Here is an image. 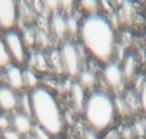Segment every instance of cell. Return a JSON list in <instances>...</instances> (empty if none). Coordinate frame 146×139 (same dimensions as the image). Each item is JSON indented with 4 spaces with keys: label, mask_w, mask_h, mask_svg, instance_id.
<instances>
[{
    "label": "cell",
    "mask_w": 146,
    "mask_h": 139,
    "mask_svg": "<svg viewBox=\"0 0 146 139\" xmlns=\"http://www.w3.org/2000/svg\"><path fill=\"white\" fill-rule=\"evenodd\" d=\"M79 39L83 50L98 62L108 63L115 55L116 37L112 23L103 15H88L80 20Z\"/></svg>",
    "instance_id": "obj_1"
},
{
    "label": "cell",
    "mask_w": 146,
    "mask_h": 139,
    "mask_svg": "<svg viewBox=\"0 0 146 139\" xmlns=\"http://www.w3.org/2000/svg\"><path fill=\"white\" fill-rule=\"evenodd\" d=\"M32 118L36 125L46 129L52 136L59 135L63 129V116L56 96L44 86H37L30 93Z\"/></svg>",
    "instance_id": "obj_2"
},
{
    "label": "cell",
    "mask_w": 146,
    "mask_h": 139,
    "mask_svg": "<svg viewBox=\"0 0 146 139\" xmlns=\"http://www.w3.org/2000/svg\"><path fill=\"white\" fill-rule=\"evenodd\" d=\"M83 113L88 125L93 130H105L115 120V100L109 93L103 90H95L86 98Z\"/></svg>",
    "instance_id": "obj_3"
},
{
    "label": "cell",
    "mask_w": 146,
    "mask_h": 139,
    "mask_svg": "<svg viewBox=\"0 0 146 139\" xmlns=\"http://www.w3.org/2000/svg\"><path fill=\"white\" fill-rule=\"evenodd\" d=\"M59 50L63 65V72L72 78H78L80 70L83 69V47L73 40H64Z\"/></svg>",
    "instance_id": "obj_4"
},
{
    "label": "cell",
    "mask_w": 146,
    "mask_h": 139,
    "mask_svg": "<svg viewBox=\"0 0 146 139\" xmlns=\"http://www.w3.org/2000/svg\"><path fill=\"white\" fill-rule=\"evenodd\" d=\"M2 39L7 47V52L10 53V57H12V62L22 66L23 63L27 62L29 59V53H27V46L23 40V36H22V32L17 30L16 27L13 29H9V30H5L3 35H2Z\"/></svg>",
    "instance_id": "obj_5"
},
{
    "label": "cell",
    "mask_w": 146,
    "mask_h": 139,
    "mask_svg": "<svg viewBox=\"0 0 146 139\" xmlns=\"http://www.w3.org/2000/svg\"><path fill=\"white\" fill-rule=\"evenodd\" d=\"M19 19V2L17 0H0V27L5 30L13 29Z\"/></svg>",
    "instance_id": "obj_6"
},
{
    "label": "cell",
    "mask_w": 146,
    "mask_h": 139,
    "mask_svg": "<svg viewBox=\"0 0 146 139\" xmlns=\"http://www.w3.org/2000/svg\"><path fill=\"white\" fill-rule=\"evenodd\" d=\"M102 76H103L105 83L108 86L113 88V89L120 88L122 83H123V79H125L122 67L117 63L112 62V60L108 62V63H105V66L102 69Z\"/></svg>",
    "instance_id": "obj_7"
},
{
    "label": "cell",
    "mask_w": 146,
    "mask_h": 139,
    "mask_svg": "<svg viewBox=\"0 0 146 139\" xmlns=\"http://www.w3.org/2000/svg\"><path fill=\"white\" fill-rule=\"evenodd\" d=\"M3 80L13 90L23 89L25 82H23V69H22V66H19L16 63H10L7 67H5L3 69Z\"/></svg>",
    "instance_id": "obj_8"
},
{
    "label": "cell",
    "mask_w": 146,
    "mask_h": 139,
    "mask_svg": "<svg viewBox=\"0 0 146 139\" xmlns=\"http://www.w3.org/2000/svg\"><path fill=\"white\" fill-rule=\"evenodd\" d=\"M49 30L56 39L64 40L67 37V17H66V15L62 13L60 10L52 13L50 20H49Z\"/></svg>",
    "instance_id": "obj_9"
},
{
    "label": "cell",
    "mask_w": 146,
    "mask_h": 139,
    "mask_svg": "<svg viewBox=\"0 0 146 139\" xmlns=\"http://www.w3.org/2000/svg\"><path fill=\"white\" fill-rule=\"evenodd\" d=\"M19 96L16 90L9 88L7 85H0V109L5 112H13L17 108Z\"/></svg>",
    "instance_id": "obj_10"
},
{
    "label": "cell",
    "mask_w": 146,
    "mask_h": 139,
    "mask_svg": "<svg viewBox=\"0 0 146 139\" xmlns=\"http://www.w3.org/2000/svg\"><path fill=\"white\" fill-rule=\"evenodd\" d=\"M12 128L20 133L22 136H27L32 133V129H33V120H32V116L29 115H25L22 112H15L12 115Z\"/></svg>",
    "instance_id": "obj_11"
},
{
    "label": "cell",
    "mask_w": 146,
    "mask_h": 139,
    "mask_svg": "<svg viewBox=\"0 0 146 139\" xmlns=\"http://www.w3.org/2000/svg\"><path fill=\"white\" fill-rule=\"evenodd\" d=\"M70 95H72V100L73 105L78 110H83L85 103H86V96H85V88L79 83V82H73L70 86Z\"/></svg>",
    "instance_id": "obj_12"
},
{
    "label": "cell",
    "mask_w": 146,
    "mask_h": 139,
    "mask_svg": "<svg viewBox=\"0 0 146 139\" xmlns=\"http://www.w3.org/2000/svg\"><path fill=\"white\" fill-rule=\"evenodd\" d=\"M78 79H79L78 82L85 89H90L96 83V73L92 70V69H89V67H83L80 70V73H79V76H78Z\"/></svg>",
    "instance_id": "obj_13"
},
{
    "label": "cell",
    "mask_w": 146,
    "mask_h": 139,
    "mask_svg": "<svg viewBox=\"0 0 146 139\" xmlns=\"http://www.w3.org/2000/svg\"><path fill=\"white\" fill-rule=\"evenodd\" d=\"M67 17V37H73V36H78L79 35V27H80V20L82 17L78 16L75 12L66 15Z\"/></svg>",
    "instance_id": "obj_14"
},
{
    "label": "cell",
    "mask_w": 146,
    "mask_h": 139,
    "mask_svg": "<svg viewBox=\"0 0 146 139\" xmlns=\"http://www.w3.org/2000/svg\"><path fill=\"white\" fill-rule=\"evenodd\" d=\"M23 82H25V88H30V89H36L39 86V76L37 72L33 70L30 67L23 69Z\"/></svg>",
    "instance_id": "obj_15"
},
{
    "label": "cell",
    "mask_w": 146,
    "mask_h": 139,
    "mask_svg": "<svg viewBox=\"0 0 146 139\" xmlns=\"http://www.w3.org/2000/svg\"><path fill=\"white\" fill-rule=\"evenodd\" d=\"M79 3V10H82L85 13V16L88 15H96L100 2L99 0H78Z\"/></svg>",
    "instance_id": "obj_16"
},
{
    "label": "cell",
    "mask_w": 146,
    "mask_h": 139,
    "mask_svg": "<svg viewBox=\"0 0 146 139\" xmlns=\"http://www.w3.org/2000/svg\"><path fill=\"white\" fill-rule=\"evenodd\" d=\"M17 108H20L19 112L32 116V100H30V93H23L19 96Z\"/></svg>",
    "instance_id": "obj_17"
},
{
    "label": "cell",
    "mask_w": 146,
    "mask_h": 139,
    "mask_svg": "<svg viewBox=\"0 0 146 139\" xmlns=\"http://www.w3.org/2000/svg\"><path fill=\"white\" fill-rule=\"evenodd\" d=\"M12 62V57H10V53L7 52V47L3 42V39L0 37V69H5Z\"/></svg>",
    "instance_id": "obj_18"
},
{
    "label": "cell",
    "mask_w": 146,
    "mask_h": 139,
    "mask_svg": "<svg viewBox=\"0 0 146 139\" xmlns=\"http://www.w3.org/2000/svg\"><path fill=\"white\" fill-rule=\"evenodd\" d=\"M76 0H59V10L64 15H70L75 12Z\"/></svg>",
    "instance_id": "obj_19"
},
{
    "label": "cell",
    "mask_w": 146,
    "mask_h": 139,
    "mask_svg": "<svg viewBox=\"0 0 146 139\" xmlns=\"http://www.w3.org/2000/svg\"><path fill=\"white\" fill-rule=\"evenodd\" d=\"M135 67H136V62H135V57L133 56H129L126 60H125V66H123V76L125 78H130L135 72Z\"/></svg>",
    "instance_id": "obj_20"
},
{
    "label": "cell",
    "mask_w": 146,
    "mask_h": 139,
    "mask_svg": "<svg viewBox=\"0 0 146 139\" xmlns=\"http://www.w3.org/2000/svg\"><path fill=\"white\" fill-rule=\"evenodd\" d=\"M30 135L33 138H36V139H52V135L46 129H43L42 126H39V125H33V129H32V133Z\"/></svg>",
    "instance_id": "obj_21"
},
{
    "label": "cell",
    "mask_w": 146,
    "mask_h": 139,
    "mask_svg": "<svg viewBox=\"0 0 146 139\" xmlns=\"http://www.w3.org/2000/svg\"><path fill=\"white\" fill-rule=\"evenodd\" d=\"M39 2L50 13H54V12L59 10V0H39Z\"/></svg>",
    "instance_id": "obj_22"
},
{
    "label": "cell",
    "mask_w": 146,
    "mask_h": 139,
    "mask_svg": "<svg viewBox=\"0 0 146 139\" xmlns=\"http://www.w3.org/2000/svg\"><path fill=\"white\" fill-rule=\"evenodd\" d=\"M12 128V118H9L6 113H0V130H6Z\"/></svg>",
    "instance_id": "obj_23"
},
{
    "label": "cell",
    "mask_w": 146,
    "mask_h": 139,
    "mask_svg": "<svg viewBox=\"0 0 146 139\" xmlns=\"http://www.w3.org/2000/svg\"><path fill=\"white\" fill-rule=\"evenodd\" d=\"M2 138H3V139H23V138H22V135H20V133H17L13 128L3 130V132H2Z\"/></svg>",
    "instance_id": "obj_24"
},
{
    "label": "cell",
    "mask_w": 146,
    "mask_h": 139,
    "mask_svg": "<svg viewBox=\"0 0 146 139\" xmlns=\"http://www.w3.org/2000/svg\"><path fill=\"white\" fill-rule=\"evenodd\" d=\"M139 100H140V106H142V109H143V110H145V113H146V79H145V80H143V83H142Z\"/></svg>",
    "instance_id": "obj_25"
},
{
    "label": "cell",
    "mask_w": 146,
    "mask_h": 139,
    "mask_svg": "<svg viewBox=\"0 0 146 139\" xmlns=\"http://www.w3.org/2000/svg\"><path fill=\"white\" fill-rule=\"evenodd\" d=\"M88 139H96V136L92 132H88Z\"/></svg>",
    "instance_id": "obj_26"
},
{
    "label": "cell",
    "mask_w": 146,
    "mask_h": 139,
    "mask_svg": "<svg viewBox=\"0 0 146 139\" xmlns=\"http://www.w3.org/2000/svg\"><path fill=\"white\" fill-rule=\"evenodd\" d=\"M3 80V69H0V82Z\"/></svg>",
    "instance_id": "obj_27"
},
{
    "label": "cell",
    "mask_w": 146,
    "mask_h": 139,
    "mask_svg": "<svg viewBox=\"0 0 146 139\" xmlns=\"http://www.w3.org/2000/svg\"><path fill=\"white\" fill-rule=\"evenodd\" d=\"M25 139H36V138H33V136H32V135H27V136H26V138H25Z\"/></svg>",
    "instance_id": "obj_28"
},
{
    "label": "cell",
    "mask_w": 146,
    "mask_h": 139,
    "mask_svg": "<svg viewBox=\"0 0 146 139\" xmlns=\"http://www.w3.org/2000/svg\"><path fill=\"white\" fill-rule=\"evenodd\" d=\"M2 35H3V29L0 27V37H2Z\"/></svg>",
    "instance_id": "obj_29"
},
{
    "label": "cell",
    "mask_w": 146,
    "mask_h": 139,
    "mask_svg": "<svg viewBox=\"0 0 146 139\" xmlns=\"http://www.w3.org/2000/svg\"><path fill=\"white\" fill-rule=\"evenodd\" d=\"M56 139H62V138H56Z\"/></svg>",
    "instance_id": "obj_30"
}]
</instances>
